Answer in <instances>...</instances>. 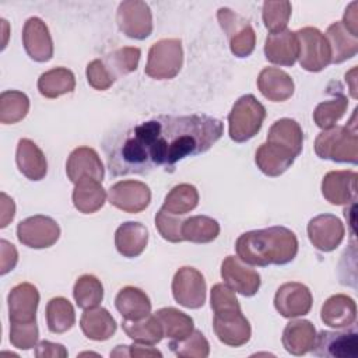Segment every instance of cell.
<instances>
[{"instance_id":"6da1fadb","label":"cell","mask_w":358,"mask_h":358,"mask_svg":"<svg viewBox=\"0 0 358 358\" xmlns=\"http://www.w3.org/2000/svg\"><path fill=\"white\" fill-rule=\"evenodd\" d=\"M222 131V122L208 115H159L105 141L109 172L144 175L158 166L172 172L176 162L208 151Z\"/></svg>"},{"instance_id":"7a4b0ae2","label":"cell","mask_w":358,"mask_h":358,"mask_svg":"<svg viewBox=\"0 0 358 358\" xmlns=\"http://www.w3.org/2000/svg\"><path fill=\"white\" fill-rule=\"evenodd\" d=\"M238 257L250 266H282L292 262L298 253L296 235L282 225L248 231L235 242Z\"/></svg>"},{"instance_id":"3957f363","label":"cell","mask_w":358,"mask_h":358,"mask_svg":"<svg viewBox=\"0 0 358 358\" xmlns=\"http://www.w3.org/2000/svg\"><path fill=\"white\" fill-rule=\"evenodd\" d=\"M357 109L347 126H333L323 130L315 140V152L322 159L334 162H358V134H357Z\"/></svg>"},{"instance_id":"277c9868","label":"cell","mask_w":358,"mask_h":358,"mask_svg":"<svg viewBox=\"0 0 358 358\" xmlns=\"http://www.w3.org/2000/svg\"><path fill=\"white\" fill-rule=\"evenodd\" d=\"M266 119V108L255 95H242L235 101L228 115V133L235 143H245L255 137Z\"/></svg>"},{"instance_id":"5b68a950","label":"cell","mask_w":358,"mask_h":358,"mask_svg":"<svg viewBox=\"0 0 358 358\" xmlns=\"http://www.w3.org/2000/svg\"><path fill=\"white\" fill-rule=\"evenodd\" d=\"M183 64L180 39H161L151 45L144 73L155 80H171L178 76Z\"/></svg>"},{"instance_id":"8992f818","label":"cell","mask_w":358,"mask_h":358,"mask_svg":"<svg viewBox=\"0 0 358 358\" xmlns=\"http://www.w3.org/2000/svg\"><path fill=\"white\" fill-rule=\"evenodd\" d=\"M299 43L298 60L306 71L317 73L331 63V50L326 36L315 27H305L295 32Z\"/></svg>"},{"instance_id":"52a82bcc","label":"cell","mask_w":358,"mask_h":358,"mask_svg":"<svg viewBox=\"0 0 358 358\" xmlns=\"http://www.w3.org/2000/svg\"><path fill=\"white\" fill-rule=\"evenodd\" d=\"M217 18L229 41L232 55L236 57L252 55L256 45V34L249 21L228 7L218 8Z\"/></svg>"},{"instance_id":"ba28073f","label":"cell","mask_w":358,"mask_h":358,"mask_svg":"<svg viewBox=\"0 0 358 358\" xmlns=\"http://www.w3.org/2000/svg\"><path fill=\"white\" fill-rule=\"evenodd\" d=\"M17 238L22 245L32 249L50 248L60 238V227L53 218L36 214L17 225Z\"/></svg>"},{"instance_id":"9c48e42d","label":"cell","mask_w":358,"mask_h":358,"mask_svg":"<svg viewBox=\"0 0 358 358\" xmlns=\"http://www.w3.org/2000/svg\"><path fill=\"white\" fill-rule=\"evenodd\" d=\"M206 280L194 267H180L172 280V295L175 301L189 309H199L206 302Z\"/></svg>"},{"instance_id":"30bf717a","label":"cell","mask_w":358,"mask_h":358,"mask_svg":"<svg viewBox=\"0 0 358 358\" xmlns=\"http://www.w3.org/2000/svg\"><path fill=\"white\" fill-rule=\"evenodd\" d=\"M116 22L119 29L133 39H145L152 32L151 10L141 0L122 1L117 7Z\"/></svg>"},{"instance_id":"8fae6325","label":"cell","mask_w":358,"mask_h":358,"mask_svg":"<svg viewBox=\"0 0 358 358\" xmlns=\"http://www.w3.org/2000/svg\"><path fill=\"white\" fill-rule=\"evenodd\" d=\"M108 200L113 207L124 213L136 214L148 207L151 201V190L140 180H120L109 187Z\"/></svg>"},{"instance_id":"7c38bea8","label":"cell","mask_w":358,"mask_h":358,"mask_svg":"<svg viewBox=\"0 0 358 358\" xmlns=\"http://www.w3.org/2000/svg\"><path fill=\"white\" fill-rule=\"evenodd\" d=\"M213 329L217 338L229 347H241L252 336L250 323L241 309L214 313Z\"/></svg>"},{"instance_id":"4fadbf2b","label":"cell","mask_w":358,"mask_h":358,"mask_svg":"<svg viewBox=\"0 0 358 358\" xmlns=\"http://www.w3.org/2000/svg\"><path fill=\"white\" fill-rule=\"evenodd\" d=\"M312 292L302 282H285L280 285L274 295L275 310L288 319L305 316L312 308Z\"/></svg>"},{"instance_id":"5bb4252c","label":"cell","mask_w":358,"mask_h":358,"mask_svg":"<svg viewBox=\"0 0 358 358\" xmlns=\"http://www.w3.org/2000/svg\"><path fill=\"white\" fill-rule=\"evenodd\" d=\"M312 351L315 355L326 358H358V334L355 330H323L316 334Z\"/></svg>"},{"instance_id":"9a60e30c","label":"cell","mask_w":358,"mask_h":358,"mask_svg":"<svg viewBox=\"0 0 358 358\" xmlns=\"http://www.w3.org/2000/svg\"><path fill=\"white\" fill-rule=\"evenodd\" d=\"M221 278L225 285L243 296H253L257 294L262 284L259 273L245 266L238 256H227L222 260Z\"/></svg>"},{"instance_id":"2e32d148","label":"cell","mask_w":358,"mask_h":358,"mask_svg":"<svg viewBox=\"0 0 358 358\" xmlns=\"http://www.w3.org/2000/svg\"><path fill=\"white\" fill-rule=\"evenodd\" d=\"M344 225L333 214H319L308 224V236L320 252L334 250L344 239Z\"/></svg>"},{"instance_id":"e0dca14e","label":"cell","mask_w":358,"mask_h":358,"mask_svg":"<svg viewBox=\"0 0 358 358\" xmlns=\"http://www.w3.org/2000/svg\"><path fill=\"white\" fill-rule=\"evenodd\" d=\"M357 180L354 171H330L322 180V194L330 204L348 206L357 201Z\"/></svg>"},{"instance_id":"ac0fdd59","label":"cell","mask_w":358,"mask_h":358,"mask_svg":"<svg viewBox=\"0 0 358 358\" xmlns=\"http://www.w3.org/2000/svg\"><path fill=\"white\" fill-rule=\"evenodd\" d=\"M22 45L28 56L39 63L48 62L53 56V41L48 25L38 17H31L22 28Z\"/></svg>"},{"instance_id":"d6986e66","label":"cell","mask_w":358,"mask_h":358,"mask_svg":"<svg viewBox=\"0 0 358 358\" xmlns=\"http://www.w3.org/2000/svg\"><path fill=\"white\" fill-rule=\"evenodd\" d=\"M7 302L10 323L36 322L39 292L35 285L29 282L15 285L7 296Z\"/></svg>"},{"instance_id":"ffe728a7","label":"cell","mask_w":358,"mask_h":358,"mask_svg":"<svg viewBox=\"0 0 358 358\" xmlns=\"http://www.w3.org/2000/svg\"><path fill=\"white\" fill-rule=\"evenodd\" d=\"M66 173L70 182L77 183L84 178L103 180L105 169L98 152L91 147H78L71 151L66 162Z\"/></svg>"},{"instance_id":"44dd1931","label":"cell","mask_w":358,"mask_h":358,"mask_svg":"<svg viewBox=\"0 0 358 358\" xmlns=\"http://www.w3.org/2000/svg\"><path fill=\"white\" fill-rule=\"evenodd\" d=\"M266 59L278 66H294L299 55L296 34L289 29L268 34L264 42Z\"/></svg>"},{"instance_id":"7402d4cb","label":"cell","mask_w":358,"mask_h":358,"mask_svg":"<svg viewBox=\"0 0 358 358\" xmlns=\"http://www.w3.org/2000/svg\"><path fill=\"white\" fill-rule=\"evenodd\" d=\"M295 158L296 155L291 150L277 143L266 141L257 148L255 162L264 175L275 178L282 175L292 165Z\"/></svg>"},{"instance_id":"603a6c76","label":"cell","mask_w":358,"mask_h":358,"mask_svg":"<svg viewBox=\"0 0 358 358\" xmlns=\"http://www.w3.org/2000/svg\"><path fill=\"white\" fill-rule=\"evenodd\" d=\"M320 319L324 324L333 329L350 327L357 320V305L348 295H331L322 306Z\"/></svg>"},{"instance_id":"cb8c5ba5","label":"cell","mask_w":358,"mask_h":358,"mask_svg":"<svg viewBox=\"0 0 358 358\" xmlns=\"http://www.w3.org/2000/svg\"><path fill=\"white\" fill-rule=\"evenodd\" d=\"M257 88L264 98L282 102L292 96L295 85L288 73L277 67H264L257 77Z\"/></svg>"},{"instance_id":"d4e9b609","label":"cell","mask_w":358,"mask_h":358,"mask_svg":"<svg viewBox=\"0 0 358 358\" xmlns=\"http://www.w3.org/2000/svg\"><path fill=\"white\" fill-rule=\"evenodd\" d=\"M15 162L20 172L29 180H41L48 172V162L45 154L29 138H21L18 141Z\"/></svg>"},{"instance_id":"484cf974","label":"cell","mask_w":358,"mask_h":358,"mask_svg":"<svg viewBox=\"0 0 358 358\" xmlns=\"http://www.w3.org/2000/svg\"><path fill=\"white\" fill-rule=\"evenodd\" d=\"M148 243V229L141 222L127 221L115 232V246L124 257L140 256Z\"/></svg>"},{"instance_id":"4316f807","label":"cell","mask_w":358,"mask_h":358,"mask_svg":"<svg viewBox=\"0 0 358 358\" xmlns=\"http://www.w3.org/2000/svg\"><path fill=\"white\" fill-rule=\"evenodd\" d=\"M316 329L309 320H291L282 331V345L292 355H305L312 351Z\"/></svg>"},{"instance_id":"83f0119b","label":"cell","mask_w":358,"mask_h":358,"mask_svg":"<svg viewBox=\"0 0 358 358\" xmlns=\"http://www.w3.org/2000/svg\"><path fill=\"white\" fill-rule=\"evenodd\" d=\"M115 306L126 320H141L151 315V301L148 295L137 287L122 288L116 298Z\"/></svg>"},{"instance_id":"f1b7e54d","label":"cell","mask_w":358,"mask_h":358,"mask_svg":"<svg viewBox=\"0 0 358 358\" xmlns=\"http://www.w3.org/2000/svg\"><path fill=\"white\" fill-rule=\"evenodd\" d=\"M80 327L84 336L94 341H105L110 338L116 329V320L105 308L85 309L80 319Z\"/></svg>"},{"instance_id":"f546056e","label":"cell","mask_w":358,"mask_h":358,"mask_svg":"<svg viewBox=\"0 0 358 358\" xmlns=\"http://www.w3.org/2000/svg\"><path fill=\"white\" fill-rule=\"evenodd\" d=\"M106 192L101 182L92 178H84L74 183L73 204L83 214H92L102 208L106 200Z\"/></svg>"},{"instance_id":"4dcf8cb0","label":"cell","mask_w":358,"mask_h":358,"mask_svg":"<svg viewBox=\"0 0 358 358\" xmlns=\"http://www.w3.org/2000/svg\"><path fill=\"white\" fill-rule=\"evenodd\" d=\"M326 39L331 50V63H343L358 52V36L351 35L341 21L333 22L326 31Z\"/></svg>"},{"instance_id":"1f68e13d","label":"cell","mask_w":358,"mask_h":358,"mask_svg":"<svg viewBox=\"0 0 358 358\" xmlns=\"http://www.w3.org/2000/svg\"><path fill=\"white\" fill-rule=\"evenodd\" d=\"M76 88V77L66 67H55L42 73L38 78V91L45 98H57L73 92Z\"/></svg>"},{"instance_id":"d6a6232c","label":"cell","mask_w":358,"mask_h":358,"mask_svg":"<svg viewBox=\"0 0 358 358\" xmlns=\"http://www.w3.org/2000/svg\"><path fill=\"white\" fill-rule=\"evenodd\" d=\"M267 141L277 143L291 150L298 157L303 145V133L296 120L289 117H282L275 120L271 124L267 134Z\"/></svg>"},{"instance_id":"836d02e7","label":"cell","mask_w":358,"mask_h":358,"mask_svg":"<svg viewBox=\"0 0 358 358\" xmlns=\"http://www.w3.org/2000/svg\"><path fill=\"white\" fill-rule=\"evenodd\" d=\"M154 315L162 326L164 337L171 340H183L194 330L193 319L176 308H161Z\"/></svg>"},{"instance_id":"e575fe53","label":"cell","mask_w":358,"mask_h":358,"mask_svg":"<svg viewBox=\"0 0 358 358\" xmlns=\"http://www.w3.org/2000/svg\"><path fill=\"white\" fill-rule=\"evenodd\" d=\"M123 331L134 343L154 345L158 344L164 337V330L155 315H148L141 320H126L122 322Z\"/></svg>"},{"instance_id":"d590c367","label":"cell","mask_w":358,"mask_h":358,"mask_svg":"<svg viewBox=\"0 0 358 358\" xmlns=\"http://www.w3.org/2000/svg\"><path fill=\"white\" fill-rule=\"evenodd\" d=\"M46 323L50 333L62 334L70 330L76 323L74 308L63 296L52 298L46 305Z\"/></svg>"},{"instance_id":"8d00e7d4","label":"cell","mask_w":358,"mask_h":358,"mask_svg":"<svg viewBox=\"0 0 358 358\" xmlns=\"http://www.w3.org/2000/svg\"><path fill=\"white\" fill-rule=\"evenodd\" d=\"M220 235V224L207 215H193L183 220L182 236L183 241L194 243L213 242Z\"/></svg>"},{"instance_id":"74e56055","label":"cell","mask_w":358,"mask_h":358,"mask_svg":"<svg viewBox=\"0 0 358 358\" xmlns=\"http://www.w3.org/2000/svg\"><path fill=\"white\" fill-rule=\"evenodd\" d=\"M197 204H199L197 189L193 185L180 183L168 192L162 204V210L175 215H183L194 210Z\"/></svg>"},{"instance_id":"f35d334b","label":"cell","mask_w":358,"mask_h":358,"mask_svg":"<svg viewBox=\"0 0 358 358\" xmlns=\"http://www.w3.org/2000/svg\"><path fill=\"white\" fill-rule=\"evenodd\" d=\"M29 110L28 96L17 90H7L0 94V122L14 124L22 120Z\"/></svg>"},{"instance_id":"ab89813d","label":"cell","mask_w":358,"mask_h":358,"mask_svg":"<svg viewBox=\"0 0 358 358\" xmlns=\"http://www.w3.org/2000/svg\"><path fill=\"white\" fill-rule=\"evenodd\" d=\"M73 296L77 306L84 310L96 308L103 299V285L95 275L84 274L77 278Z\"/></svg>"},{"instance_id":"60d3db41","label":"cell","mask_w":358,"mask_h":358,"mask_svg":"<svg viewBox=\"0 0 358 358\" xmlns=\"http://www.w3.org/2000/svg\"><path fill=\"white\" fill-rule=\"evenodd\" d=\"M348 108V101L344 95L338 94L329 101L320 102L313 112V120L317 127L326 130L336 126Z\"/></svg>"},{"instance_id":"b9f144b4","label":"cell","mask_w":358,"mask_h":358,"mask_svg":"<svg viewBox=\"0 0 358 358\" xmlns=\"http://www.w3.org/2000/svg\"><path fill=\"white\" fill-rule=\"evenodd\" d=\"M169 348L182 358H206L210 354V344L200 330H193L183 340H172Z\"/></svg>"},{"instance_id":"7bdbcfd3","label":"cell","mask_w":358,"mask_h":358,"mask_svg":"<svg viewBox=\"0 0 358 358\" xmlns=\"http://www.w3.org/2000/svg\"><path fill=\"white\" fill-rule=\"evenodd\" d=\"M292 11V6L287 0L281 1H264L262 17L266 28L270 31V34L284 31L287 28V24L289 21Z\"/></svg>"},{"instance_id":"ee69618b","label":"cell","mask_w":358,"mask_h":358,"mask_svg":"<svg viewBox=\"0 0 358 358\" xmlns=\"http://www.w3.org/2000/svg\"><path fill=\"white\" fill-rule=\"evenodd\" d=\"M141 56V50L134 46H124L120 49H116L110 55L105 57V64L112 71V74L116 77L117 74H129L134 71L138 66Z\"/></svg>"},{"instance_id":"f6af8a7d","label":"cell","mask_w":358,"mask_h":358,"mask_svg":"<svg viewBox=\"0 0 358 358\" xmlns=\"http://www.w3.org/2000/svg\"><path fill=\"white\" fill-rule=\"evenodd\" d=\"M39 330L36 322L10 323V343L20 350H29L38 344Z\"/></svg>"},{"instance_id":"bcb514c9","label":"cell","mask_w":358,"mask_h":358,"mask_svg":"<svg viewBox=\"0 0 358 358\" xmlns=\"http://www.w3.org/2000/svg\"><path fill=\"white\" fill-rule=\"evenodd\" d=\"M182 224H183V220H180L178 215L171 214L162 208L155 215V227L159 235L168 242L178 243L183 241Z\"/></svg>"},{"instance_id":"7dc6e473","label":"cell","mask_w":358,"mask_h":358,"mask_svg":"<svg viewBox=\"0 0 358 358\" xmlns=\"http://www.w3.org/2000/svg\"><path fill=\"white\" fill-rule=\"evenodd\" d=\"M85 74H87L88 84L98 91L108 90L109 87H112V84L116 80V77L108 69L105 62L101 59H95V60L90 62L87 66Z\"/></svg>"},{"instance_id":"c3c4849f","label":"cell","mask_w":358,"mask_h":358,"mask_svg":"<svg viewBox=\"0 0 358 358\" xmlns=\"http://www.w3.org/2000/svg\"><path fill=\"white\" fill-rule=\"evenodd\" d=\"M211 309L214 313L225 312V310H234L241 309L239 301L235 295V291H232L225 284H215L211 288V298H210Z\"/></svg>"},{"instance_id":"681fc988","label":"cell","mask_w":358,"mask_h":358,"mask_svg":"<svg viewBox=\"0 0 358 358\" xmlns=\"http://www.w3.org/2000/svg\"><path fill=\"white\" fill-rule=\"evenodd\" d=\"M18 262V252L13 243L6 239L0 241V274L11 271Z\"/></svg>"},{"instance_id":"f907efd6","label":"cell","mask_w":358,"mask_h":358,"mask_svg":"<svg viewBox=\"0 0 358 358\" xmlns=\"http://www.w3.org/2000/svg\"><path fill=\"white\" fill-rule=\"evenodd\" d=\"M67 350L59 343L42 340L35 345V357L38 358H66Z\"/></svg>"},{"instance_id":"816d5d0a","label":"cell","mask_w":358,"mask_h":358,"mask_svg":"<svg viewBox=\"0 0 358 358\" xmlns=\"http://www.w3.org/2000/svg\"><path fill=\"white\" fill-rule=\"evenodd\" d=\"M341 24L354 36H358V1L350 3L343 15Z\"/></svg>"},{"instance_id":"f5cc1de1","label":"cell","mask_w":358,"mask_h":358,"mask_svg":"<svg viewBox=\"0 0 358 358\" xmlns=\"http://www.w3.org/2000/svg\"><path fill=\"white\" fill-rule=\"evenodd\" d=\"M15 214V204L11 197H8L4 192H1V221L0 227L6 228L10 221H13Z\"/></svg>"},{"instance_id":"db71d44e","label":"cell","mask_w":358,"mask_h":358,"mask_svg":"<svg viewBox=\"0 0 358 358\" xmlns=\"http://www.w3.org/2000/svg\"><path fill=\"white\" fill-rule=\"evenodd\" d=\"M127 355L129 357H162V354L147 344L136 343L133 345H127Z\"/></svg>"},{"instance_id":"11a10c76","label":"cell","mask_w":358,"mask_h":358,"mask_svg":"<svg viewBox=\"0 0 358 358\" xmlns=\"http://www.w3.org/2000/svg\"><path fill=\"white\" fill-rule=\"evenodd\" d=\"M345 81H348V84H350V94L355 99L357 98V67H352L345 74Z\"/></svg>"}]
</instances>
